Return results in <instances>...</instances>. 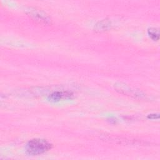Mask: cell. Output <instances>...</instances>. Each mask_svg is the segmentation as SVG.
<instances>
[{
	"label": "cell",
	"mask_w": 160,
	"mask_h": 160,
	"mask_svg": "<svg viewBox=\"0 0 160 160\" xmlns=\"http://www.w3.org/2000/svg\"><path fill=\"white\" fill-rule=\"evenodd\" d=\"M52 148V144L42 139H33L28 141L26 146V152L31 156L42 154Z\"/></svg>",
	"instance_id": "6da1fadb"
},
{
	"label": "cell",
	"mask_w": 160,
	"mask_h": 160,
	"mask_svg": "<svg viewBox=\"0 0 160 160\" xmlns=\"http://www.w3.org/2000/svg\"><path fill=\"white\" fill-rule=\"evenodd\" d=\"M74 94L68 91H57L52 92L48 96V100L51 102H59L62 99H71Z\"/></svg>",
	"instance_id": "7a4b0ae2"
},
{
	"label": "cell",
	"mask_w": 160,
	"mask_h": 160,
	"mask_svg": "<svg viewBox=\"0 0 160 160\" xmlns=\"http://www.w3.org/2000/svg\"><path fill=\"white\" fill-rule=\"evenodd\" d=\"M29 14L31 16H32L35 19H36L38 21H42L44 22H48L50 20V19L48 18V16H46L45 14H43L39 11H32Z\"/></svg>",
	"instance_id": "3957f363"
},
{
	"label": "cell",
	"mask_w": 160,
	"mask_h": 160,
	"mask_svg": "<svg viewBox=\"0 0 160 160\" xmlns=\"http://www.w3.org/2000/svg\"><path fill=\"white\" fill-rule=\"evenodd\" d=\"M148 34L153 41H158L159 38V30L155 28H151L148 29Z\"/></svg>",
	"instance_id": "277c9868"
},
{
	"label": "cell",
	"mask_w": 160,
	"mask_h": 160,
	"mask_svg": "<svg viewBox=\"0 0 160 160\" xmlns=\"http://www.w3.org/2000/svg\"><path fill=\"white\" fill-rule=\"evenodd\" d=\"M148 118L151 119H156L159 118V115L158 114H151L148 116Z\"/></svg>",
	"instance_id": "5b68a950"
}]
</instances>
